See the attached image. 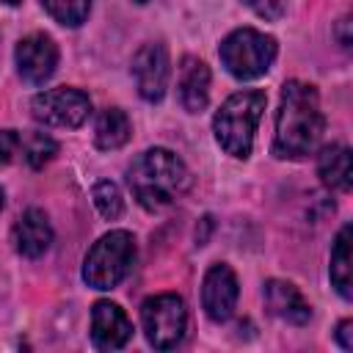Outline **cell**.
<instances>
[{
	"mask_svg": "<svg viewBox=\"0 0 353 353\" xmlns=\"http://www.w3.org/2000/svg\"><path fill=\"white\" fill-rule=\"evenodd\" d=\"M323 110L317 88L301 80H290L281 88V105L276 113V138H273V154L276 157H306L317 149L323 138Z\"/></svg>",
	"mask_w": 353,
	"mask_h": 353,
	"instance_id": "6da1fadb",
	"label": "cell"
},
{
	"mask_svg": "<svg viewBox=\"0 0 353 353\" xmlns=\"http://www.w3.org/2000/svg\"><path fill=\"white\" fill-rule=\"evenodd\" d=\"M127 185L143 210H163L190 188V171L168 149H146L127 168Z\"/></svg>",
	"mask_w": 353,
	"mask_h": 353,
	"instance_id": "7a4b0ae2",
	"label": "cell"
},
{
	"mask_svg": "<svg viewBox=\"0 0 353 353\" xmlns=\"http://www.w3.org/2000/svg\"><path fill=\"white\" fill-rule=\"evenodd\" d=\"M265 105H268V97L262 91H237L221 105V110L212 119V130H215V141L226 154L243 157V160L251 154L254 132Z\"/></svg>",
	"mask_w": 353,
	"mask_h": 353,
	"instance_id": "3957f363",
	"label": "cell"
},
{
	"mask_svg": "<svg viewBox=\"0 0 353 353\" xmlns=\"http://www.w3.org/2000/svg\"><path fill=\"white\" fill-rule=\"evenodd\" d=\"M135 262V240L130 232L116 229L102 234L83 262V279L94 290H113Z\"/></svg>",
	"mask_w": 353,
	"mask_h": 353,
	"instance_id": "277c9868",
	"label": "cell"
},
{
	"mask_svg": "<svg viewBox=\"0 0 353 353\" xmlns=\"http://www.w3.org/2000/svg\"><path fill=\"white\" fill-rule=\"evenodd\" d=\"M218 52L229 74H234L237 80H254L270 69L279 47L273 36H265L254 28H240L221 41Z\"/></svg>",
	"mask_w": 353,
	"mask_h": 353,
	"instance_id": "5b68a950",
	"label": "cell"
},
{
	"mask_svg": "<svg viewBox=\"0 0 353 353\" xmlns=\"http://www.w3.org/2000/svg\"><path fill=\"white\" fill-rule=\"evenodd\" d=\"M141 325L152 347L171 350L182 342L188 328V309L185 301L174 292H160L143 301L141 306Z\"/></svg>",
	"mask_w": 353,
	"mask_h": 353,
	"instance_id": "8992f818",
	"label": "cell"
},
{
	"mask_svg": "<svg viewBox=\"0 0 353 353\" xmlns=\"http://www.w3.org/2000/svg\"><path fill=\"white\" fill-rule=\"evenodd\" d=\"M33 116L50 127H80L91 113V99L77 88H50L33 97Z\"/></svg>",
	"mask_w": 353,
	"mask_h": 353,
	"instance_id": "52a82bcc",
	"label": "cell"
},
{
	"mask_svg": "<svg viewBox=\"0 0 353 353\" xmlns=\"http://www.w3.org/2000/svg\"><path fill=\"white\" fill-rule=\"evenodd\" d=\"M168 50L160 41L143 44L132 58V77L138 85V94L146 102H160L168 85Z\"/></svg>",
	"mask_w": 353,
	"mask_h": 353,
	"instance_id": "ba28073f",
	"label": "cell"
},
{
	"mask_svg": "<svg viewBox=\"0 0 353 353\" xmlns=\"http://www.w3.org/2000/svg\"><path fill=\"white\" fill-rule=\"evenodd\" d=\"M14 58H17L19 74L28 83L41 85L44 80L52 77V72L58 66V47L47 33H30L17 44Z\"/></svg>",
	"mask_w": 353,
	"mask_h": 353,
	"instance_id": "9c48e42d",
	"label": "cell"
},
{
	"mask_svg": "<svg viewBox=\"0 0 353 353\" xmlns=\"http://www.w3.org/2000/svg\"><path fill=\"white\" fill-rule=\"evenodd\" d=\"M237 303V279L232 273L229 265L218 262L204 273L201 281V306L207 312L210 320L215 323H226L234 312Z\"/></svg>",
	"mask_w": 353,
	"mask_h": 353,
	"instance_id": "30bf717a",
	"label": "cell"
},
{
	"mask_svg": "<svg viewBox=\"0 0 353 353\" xmlns=\"http://www.w3.org/2000/svg\"><path fill=\"white\" fill-rule=\"evenodd\" d=\"M132 336V323L124 309L110 301H97L91 309V339L99 350H119Z\"/></svg>",
	"mask_w": 353,
	"mask_h": 353,
	"instance_id": "8fae6325",
	"label": "cell"
},
{
	"mask_svg": "<svg viewBox=\"0 0 353 353\" xmlns=\"http://www.w3.org/2000/svg\"><path fill=\"white\" fill-rule=\"evenodd\" d=\"M265 306L273 317H279L290 325H303L312 317V306L306 303L301 290L290 281H281V279L265 281Z\"/></svg>",
	"mask_w": 353,
	"mask_h": 353,
	"instance_id": "7c38bea8",
	"label": "cell"
},
{
	"mask_svg": "<svg viewBox=\"0 0 353 353\" xmlns=\"http://www.w3.org/2000/svg\"><path fill=\"white\" fill-rule=\"evenodd\" d=\"M50 243H52V226H50L47 215L41 210H36V207L22 212V218L14 226V245H17V251L22 256H28V259H36V256H41L50 248Z\"/></svg>",
	"mask_w": 353,
	"mask_h": 353,
	"instance_id": "4fadbf2b",
	"label": "cell"
},
{
	"mask_svg": "<svg viewBox=\"0 0 353 353\" xmlns=\"http://www.w3.org/2000/svg\"><path fill=\"white\" fill-rule=\"evenodd\" d=\"M179 102L188 113H201L210 102V69L199 58H185L179 66Z\"/></svg>",
	"mask_w": 353,
	"mask_h": 353,
	"instance_id": "5bb4252c",
	"label": "cell"
},
{
	"mask_svg": "<svg viewBox=\"0 0 353 353\" xmlns=\"http://www.w3.org/2000/svg\"><path fill=\"white\" fill-rule=\"evenodd\" d=\"M317 174L320 179L334 188V190H350L353 182V163H350V149L342 143H331L320 152L317 157Z\"/></svg>",
	"mask_w": 353,
	"mask_h": 353,
	"instance_id": "9a60e30c",
	"label": "cell"
},
{
	"mask_svg": "<svg viewBox=\"0 0 353 353\" xmlns=\"http://www.w3.org/2000/svg\"><path fill=\"white\" fill-rule=\"evenodd\" d=\"M130 132H132V127H130L127 113H124V110H119V108H108V110L97 119L94 143H97V149L110 152V149L124 146V143L130 141Z\"/></svg>",
	"mask_w": 353,
	"mask_h": 353,
	"instance_id": "2e32d148",
	"label": "cell"
},
{
	"mask_svg": "<svg viewBox=\"0 0 353 353\" xmlns=\"http://www.w3.org/2000/svg\"><path fill=\"white\" fill-rule=\"evenodd\" d=\"M331 281L336 287V292L350 301L353 295V284H350V223L342 226V232L334 240V251H331Z\"/></svg>",
	"mask_w": 353,
	"mask_h": 353,
	"instance_id": "e0dca14e",
	"label": "cell"
},
{
	"mask_svg": "<svg viewBox=\"0 0 353 353\" xmlns=\"http://www.w3.org/2000/svg\"><path fill=\"white\" fill-rule=\"evenodd\" d=\"M41 6L47 8V14L69 28H77L85 17H88V6L91 0H41Z\"/></svg>",
	"mask_w": 353,
	"mask_h": 353,
	"instance_id": "ac0fdd59",
	"label": "cell"
},
{
	"mask_svg": "<svg viewBox=\"0 0 353 353\" xmlns=\"http://www.w3.org/2000/svg\"><path fill=\"white\" fill-rule=\"evenodd\" d=\"M91 196H94V207L99 210L102 218L116 221V218L121 215V210H124V199H121V190H119L116 182H110V179L97 182Z\"/></svg>",
	"mask_w": 353,
	"mask_h": 353,
	"instance_id": "d6986e66",
	"label": "cell"
},
{
	"mask_svg": "<svg viewBox=\"0 0 353 353\" xmlns=\"http://www.w3.org/2000/svg\"><path fill=\"white\" fill-rule=\"evenodd\" d=\"M58 152V143L47 135V132H30L25 138V160L33 165V168H44Z\"/></svg>",
	"mask_w": 353,
	"mask_h": 353,
	"instance_id": "ffe728a7",
	"label": "cell"
},
{
	"mask_svg": "<svg viewBox=\"0 0 353 353\" xmlns=\"http://www.w3.org/2000/svg\"><path fill=\"white\" fill-rule=\"evenodd\" d=\"M254 14L265 17V19H279L284 14V3L281 0H243Z\"/></svg>",
	"mask_w": 353,
	"mask_h": 353,
	"instance_id": "44dd1931",
	"label": "cell"
},
{
	"mask_svg": "<svg viewBox=\"0 0 353 353\" xmlns=\"http://www.w3.org/2000/svg\"><path fill=\"white\" fill-rule=\"evenodd\" d=\"M19 149V135L14 130H0V165H8Z\"/></svg>",
	"mask_w": 353,
	"mask_h": 353,
	"instance_id": "7402d4cb",
	"label": "cell"
},
{
	"mask_svg": "<svg viewBox=\"0 0 353 353\" xmlns=\"http://www.w3.org/2000/svg\"><path fill=\"white\" fill-rule=\"evenodd\" d=\"M336 339H339V345L345 350H353V323L350 320H342L336 325Z\"/></svg>",
	"mask_w": 353,
	"mask_h": 353,
	"instance_id": "603a6c76",
	"label": "cell"
},
{
	"mask_svg": "<svg viewBox=\"0 0 353 353\" xmlns=\"http://www.w3.org/2000/svg\"><path fill=\"white\" fill-rule=\"evenodd\" d=\"M210 229H212V218H210V215H204V218H201V229L196 226V245H204V243H207Z\"/></svg>",
	"mask_w": 353,
	"mask_h": 353,
	"instance_id": "cb8c5ba5",
	"label": "cell"
},
{
	"mask_svg": "<svg viewBox=\"0 0 353 353\" xmlns=\"http://www.w3.org/2000/svg\"><path fill=\"white\" fill-rule=\"evenodd\" d=\"M347 25H350L347 19H342V22H339V39H342V47H350V36H347Z\"/></svg>",
	"mask_w": 353,
	"mask_h": 353,
	"instance_id": "d4e9b609",
	"label": "cell"
},
{
	"mask_svg": "<svg viewBox=\"0 0 353 353\" xmlns=\"http://www.w3.org/2000/svg\"><path fill=\"white\" fill-rule=\"evenodd\" d=\"M0 3H6V6H17L19 0H0Z\"/></svg>",
	"mask_w": 353,
	"mask_h": 353,
	"instance_id": "484cf974",
	"label": "cell"
},
{
	"mask_svg": "<svg viewBox=\"0 0 353 353\" xmlns=\"http://www.w3.org/2000/svg\"><path fill=\"white\" fill-rule=\"evenodd\" d=\"M0 210H3V190H0Z\"/></svg>",
	"mask_w": 353,
	"mask_h": 353,
	"instance_id": "4316f807",
	"label": "cell"
},
{
	"mask_svg": "<svg viewBox=\"0 0 353 353\" xmlns=\"http://www.w3.org/2000/svg\"><path fill=\"white\" fill-rule=\"evenodd\" d=\"M132 3H141V6H143V3H149V0H132Z\"/></svg>",
	"mask_w": 353,
	"mask_h": 353,
	"instance_id": "83f0119b",
	"label": "cell"
}]
</instances>
